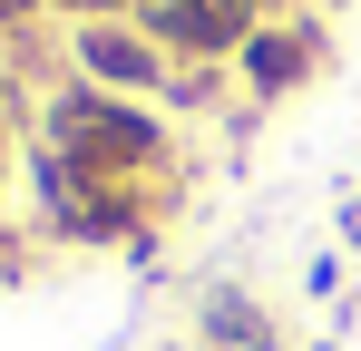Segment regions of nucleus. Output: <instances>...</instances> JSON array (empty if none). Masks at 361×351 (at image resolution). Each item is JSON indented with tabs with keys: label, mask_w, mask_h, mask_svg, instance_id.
Returning <instances> with one entry per match:
<instances>
[{
	"label": "nucleus",
	"mask_w": 361,
	"mask_h": 351,
	"mask_svg": "<svg viewBox=\"0 0 361 351\" xmlns=\"http://www.w3.org/2000/svg\"><path fill=\"white\" fill-rule=\"evenodd\" d=\"M88 68H98V78H157L147 49H127V39H88Z\"/></svg>",
	"instance_id": "obj_1"
}]
</instances>
